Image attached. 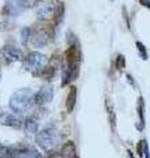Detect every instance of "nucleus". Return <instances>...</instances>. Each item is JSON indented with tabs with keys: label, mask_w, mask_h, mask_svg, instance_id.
<instances>
[{
	"label": "nucleus",
	"mask_w": 150,
	"mask_h": 158,
	"mask_svg": "<svg viewBox=\"0 0 150 158\" xmlns=\"http://www.w3.org/2000/svg\"><path fill=\"white\" fill-rule=\"evenodd\" d=\"M62 141V136L59 131L54 127H49L46 129H42L41 132H37L36 135V142L37 145L45 150L48 154H54L58 149L59 144Z\"/></svg>",
	"instance_id": "obj_3"
},
{
	"label": "nucleus",
	"mask_w": 150,
	"mask_h": 158,
	"mask_svg": "<svg viewBox=\"0 0 150 158\" xmlns=\"http://www.w3.org/2000/svg\"><path fill=\"white\" fill-rule=\"evenodd\" d=\"M123 16L125 19V23H127V27L131 29V23H129V13H128L127 7H123Z\"/></svg>",
	"instance_id": "obj_20"
},
{
	"label": "nucleus",
	"mask_w": 150,
	"mask_h": 158,
	"mask_svg": "<svg viewBox=\"0 0 150 158\" xmlns=\"http://www.w3.org/2000/svg\"><path fill=\"white\" fill-rule=\"evenodd\" d=\"M34 104H36L34 92L31 88H20V90L15 91L9 98V108L17 115H21V113L32 110Z\"/></svg>",
	"instance_id": "obj_2"
},
{
	"label": "nucleus",
	"mask_w": 150,
	"mask_h": 158,
	"mask_svg": "<svg viewBox=\"0 0 150 158\" xmlns=\"http://www.w3.org/2000/svg\"><path fill=\"white\" fill-rule=\"evenodd\" d=\"M138 2H140V4H141L142 7L150 9V0H138Z\"/></svg>",
	"instance_id": "obj_21"
},
{
	"label": "nucleus",
	"mask_w": 150,
	"mask_h": 158,
	"mask_svg": "<svg viewBox=\"0 0 150 158\" xmlns=\"http://www.w3.org/2000/svg\"><path fill=\"white\" fill-rule=\"evenodd\" d=\"M54 25H49V24H40L32 29L31 34V44L34 48H45L49 45L50 41L54 37Z\"/></svg>",
	"instance_id": "obj_5"
},
{
	"label": "nucleus",
	"mask_w": 150,
	"mask_h": 158,
	"mask_svg": "<svg viewBox=\"0 0 150 158\" xmlns=\"http://www.w3.org/2000/svg\"><path fill=\"white\" fill-rule=\"evenodd\" d=\"M54 98V90L52 85H44L41 86V88L34 94V100H36V104L40 107H44L52 103Z\"/></svg>",
	"instance_id": "obj_9"
},
{
	"label": "nucleus",
	"mask_w": 150,
	"mask_h": 158,
	"mask_svg": "<svg viewBox=\"0 0 150 158\" xmlns=\"http://www.w3.org/2000/svg\"><path fill=\"white\" fill-rule=\"evenodd\" d=\"M2 65V63H0ZM0 79H2V66H0Z\"/></svg>",
	"instance_id": "obj_22"
},
{
	"label": "nucleus",
	"mask_w": 150,
	"mask_h": 158,
	"mask_svg": "<svg viewBox=\"0 0 150 158\" xmlns=\"http://www.w3.org/2000/svg\"><path fill=\"white\" fill-rule=\"evenodd\" d=\"M136 46H137V50H138L140 57H141L144 61H148V59H149V53L146 50V46H145L141 41H137L136 42Z\"/></svg>",
	"instance_id": "obj_18"
},
{
	"label": "nucleus",
	"mask_w": 150,
	"mask_h": 158,
	"mask_svg": "<svg viewBox=\"0 0 150 158\" xmlns=\"http://www.w3.org/2000/svg\"><path fill=\"white\" fill-rule=\"evenodd\" d=\"M115 67H116L119 71H121L125 69V57L123 54H119L116 59H115Z\"/></svg>",
	"instance_id": "obj_19"
},
{
	"label": "nucleus",
	"mask_w": 150,
	"mask_h": 158,
	"mask_svg": "<svg viewBox=\"0 0 150 158\" xmlns=\"http://www.w3.org/2000/svg\"><path fill=\"white\" fill-rule=\"evenodd\" d=\"M109 2H115V0H109Z\"/></svg>",
	"instance_id": "obj_23"
},
{
	"label": "nucleus",
	"mask_w": 150,
	"mask_h": 158,
	"mask_svg": "<svg viewBox=\"0 0 150 158\" xmlns=\"http://www.w3.org/2000/svg\"><path fill=\"white\" fill-rule=\"evenodd\" d=\"M137 150H138V154L141 156L142 158H144V157H145V158H150L149 144H148V141H146V140H141V141H140Z\"/></svg>",
	"instance_id": "obj_15"
},
{
	"label": "nucleus",
	"mask_w": 150,
	"mask_h": 158,
	"mask_svg": "<svg viewBox=\"0 0 150 158\" xmlns=\"http://www.w3.org/2000/svg\"><path fill=\"white\" fill-rule=\"evenodd\" d=\"M137 115H138V124L136 127L138 131H142L145 128V102L142 96H140L137 100Z\"/></svg>",
	"instance_id": "obj_12"
},
{
	"label": "nucleus",
	"mask_w": 150,
	"mask_h": 158,
	"mask_svg": "<svg viewBox=\"0 0 150 158\" xmlns=\"http://www.w3.org/2000/svg\"><path fill=\"white\" fill-rule=\"evenodd\" d=\"M106 107H107V112H108V116H109L111 125L113 128V131H116V116H115V112H113V107L111 106V103H109L108 100L106 102Z\"/></svg>",
	"instance_id": "obj_17"
},
{
	"label": "nucleus",
	"mask_w": 150,
	"mask_h": 158,
	"mask_svg": "<svg viewBox=\"0 0 150 158\" xmlns=\"http://www.w3.org/2000/svg\"><path fill=\"white\" fill-rule=\"evenodd\" d=\"M34 12L40 21H53L54 27L62 23L65 7L59 0H40L34 6Z\"/></svg>",
	"instance_id": "obj_1"
},
{
	"label": "nucleus",
	"mask_w": 150,
	"mask_h": 158,
	"mask_svg": "<svg viewBox=\"0 0 150 158\" xmlns=\"http://www.w3.org/2000/svg\"><path fill=\"white\" fill-rule=\"evenodd\" d=\"M0 124L11 127V128H21L23 123L21 118L17 116L16 112H9V111H2L0 112Z\"/></svg>",
	"instance_id": "obj_10"
},
{
	"label": "nucleus",
	"mask_w": 150,
	"mask_h": 158,
	"mask_svg": "<svg viewBox=\"0 0 150 158\" xmlns=\"http://www.w3.org/2000/svg\"><path fill=\"white\" fill-rule=\"evenodd\" d=\"M77 98H78V91H77V87L71 86L70 87V91H69V95H67V100H66V110L67 112H73L75 104H77Z\"/></svg>",
	"instance_id": "obj_14"
},
{
	"label": "nucleus",
	"mask_w": 150,
	"mask_h": 158,
	"mask_svg": "<svg viewBox=\"0 0 150 158\" xmlns=\"http://www.w3.org/2000/svg\"><path fill=\"white\" fill-rule=\"evenodd\" d=\"M7 158H44L37 149L31 146H9V152Z\"/></svg>",
	"instance_id": "obj_8"
},
{
	"label": "nucleus",
	"mask_w": 150,
	"mask_h": 158,
	"mask_svg": "<svg viewBox=\"0 0 150 158\" xmlns=\"http://www.w3.org/2000/svg\"><path fill=\"white\" fill-rule=\"evenodd\" d=\"M75 158H79V157H78V156H77V157H75Z\"/></svg>",
	"instance_id": "obj_24"
},
{
	"label": "nucleus",
	"mask_w": 150,
	"mask_h": 158,
	"mask_svg": "<svg viewBox=\"0 0 150 158\" xmlns=\"http://www.w3.org/2000/svg\"><path fill=\"white\" fill-rule=\"evenodd\" d=\"M24 54L21 49L13 45H6L0 49V63L2 65H11L15 62H23Z\"/></svg>",
	"instance_id": "obj_7"
},
{
	"label": "nucleus",
	"mask_w": 150,
	"mask_h": 158,
	"mask_svg": "<svg viewBox=\"0 0 150 158\" xmlns=\"http://www.w3.org/2000/svg\"><path fill=\"white\" fill-rule=\"evenodd\" d=\"M58 154L61 158H75L77 157V148H75V144L73 141L65 142Z\"/></svg>",
	"instance_id": "obj_11"
},
{
	"label": "nucleus",
	"mask_w": 150,
	"mask_h": 158,
	"mask_svg": "<svg viewBox=\"0 0 150 158\" xmlns=\"http://www.w3.org/2000/svg\"><path fill=\"white\" fill-rule=\"evenodd\" d=\"M23 129L27 135H37L38 132V123L36 118L28 117L25 118V121H23Z\"/></svg>",
	"instance_id": "obj_13"
},
{
	"label": "nucleus",
	"mask_w": 150,
	"mask_h": 158,
	"mask_svg": "<svg viewBox=\"0 0 150 158\" xmlns=\"http://www.w3.org/2000/svg\"><path fill=\"white\" fill-rule=\"evenodd\" d=\"M31 7H33L31 0H7L3 7V15L7 17H17Z\"/></svg>",
	"instance_id": "obj_6"
},
{
	"label": "nucleus",
	"mask_w": 150,
	"mask_h": 158,
	"mask_svg": "<svg viewBox=\"0 0 150 158\" xmlns=\"http://www.w3.org/2000/svg\"><path fill=\"white\" fill-rule=\"evenodd\" d=\"M31 34H32V28L24 27L21 31H20V36H21V42H23V45H27V44L31 41Z\"/></svg>",
	"instance_id": "obj_16"
},
{
	"label": "nucleus",
	"mask_w": 150,
	"mask_h": 158,
	"mask_svg": "<svg viewBox=\"0 0 150 158\" xmlns=\"http://www.w3.org/2000/svg\"><path fill=\"white\" fill-rule=\"evenodd\" d=\"M49 61L50 59L42 53L31 52L23 59V69L25 71L31 73L33 77H41V74L49 65Z\"/></svg>",
	"instance_id": "obj_4"
}]
</instances>
